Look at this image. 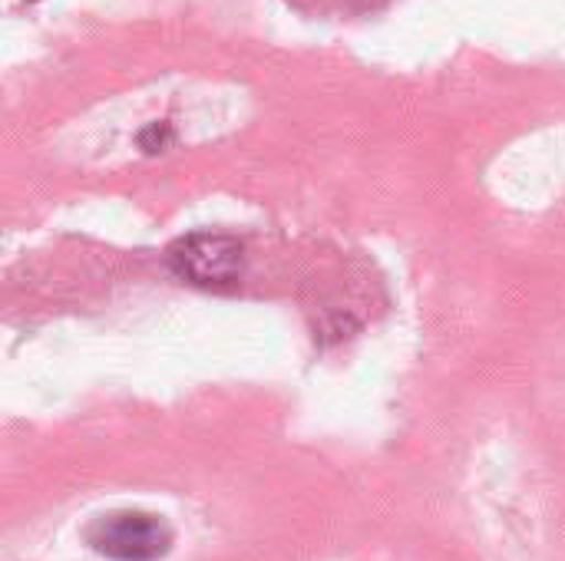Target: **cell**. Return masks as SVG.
Returning <instances> with one entry per match:
<instances>
[{"label":"cell","mask_w":565,"mask_h":561,"mask_svg":"<svg viewBox=\"0 0 565 561\" xmlns=\"http://www.w3.org/2000/svg\"><path fill=\"white\" fill-rule=\"evenodd\" d=\"M169 139H172L169 126H166V122H152V126L139 136V145H142L146 152H159Z\"/></svg>","instance_id":"obj_3"},{"label":"cell","mask_w":565,"mask_h":561,"mask_svg":"<svg viewBox=\"0 0 565 561\" xmlns=\"http://www.w3.org/2000/svg\"><path fill=\"white\" fill-rule=\"evenodd\" d=\"M86 542L113 561H159L172 549V529L149 513H109L86 529Z\"/></svg>","instance_id":"obj_1"},{"label":"cell","mask_w":565,"mask_h":561,"mask_svg":"<svg viewBox=\"0 0 565 561\" xmlns=\"http://www.w3.org/2000/svg\"><path fill=\"white\" fill-rule=\"evenodd\" d=\"M169 268L195 288H225L242 278L245 248L228 235H185L169 248Z\"/></svg>","instance_id":"obj_2"},{"label":"cell","mask_w":565,"mask_h":561,"mask_svg":"<svg viewBox=\"0 0 565 561\" xmlns=\"http://www.w3.org/2000/svg\"><path fill=\"white\" fill-rule=\"evenodd\" d=\"M26 3H33V0H26Z\"/></svg>","instance_id":"obj_4"}]
</instances>
